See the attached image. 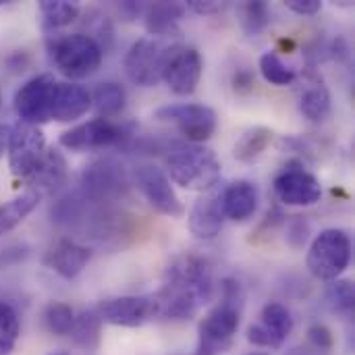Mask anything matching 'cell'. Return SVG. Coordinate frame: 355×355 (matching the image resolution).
Wrapping results in <instances>:
<instances>
[{
    "label": "cell",
    "instance_id": "e0dca14e",
    "mask_svg": "<svg viewBox=\"0 0 355 355\" xmlns=\"http://www.w3.org/2000/svg\"><path fill=\"white\" fill-rule=\"evenodd\" d=\"M25 183L40 198L58 191L67 183V160H64V156L54 148H46L40 164L25 179Z\"/></svg>",
    "mask_w": 355,
    "mask_h": 355
},
{
    "label": "cell",
    "instance_id": "83f0119b",
    "mask_svg": "<svg viewBox=\"0 0 355 355\" xmlns=\"http://www.w3.org/2000/svg\"><path fill=\"white\" fill-rule=\"evenodd\" d=\"M40 12L44 17L46 29H60L64 25H71L79 17V6L67 0H42Z\"/></svg>",
    "mask_w": 355,
    "mask_h": 355
},
{
    "label": "cell",
    "instance_id": "4dcf8cb0",
    "mask_svg": "<svg viewBox=\"0 0 355 355\" xmlns=\"http://www.w3.org/2000/svg\"><path fill=\"white\" fill-rule=\"evenodd\" d=\"M260 73L268 83L279 85V87L291 85L297 77L295 71L291 67H287L277 52H264L260 56Z\"/></svg>",
    "mask_w": 355,
    "mask_h": 355
},
{
    "label": "cell",
    "instance_id": "cb8c5ba5",
    "mask_svg": "<svg viewBox=\"0 0 355 355\" xmlns=\"http://www.w3.org/2000/svg\"><path fill=\"white\" fill-rule=\"evenodd\" d=\"M40 196L35 191H27L6 204H0V237L10 233L15 227H19L40 204Z\"/></svg>",
    "mask_w": 355,
    "mask_h": 355
},
{
    "label": "cell",
    "instance_id": "ffe728a7",
    "mask_svg": "<svg viewBox=\"0 0 355 355\" xmlns=\"http://www.w3.org/2000/svg\"><path fill=\"white\" fill-rule=\"evenodd\" d=\"M223 214L235 223H243L254 216L258 208V187L252 181H235L220 191Z\"/></svg>",
    "mask_w": 355,
    "mask_h": 355
},
{
    "label": "cell",
    "instance_id": "7c38bea8",
    "mask_svg": "<svg viewBox=\"0 0 355 355\" xmlns=\"http://www.w3.org/2000/svg\"><path fill=\"white\" fill-rule=\"evenodd\" d=\"M96 312L102 324L137 329L158 318V302L156 295H123L98 304Z\"/></svg>",
    "mask_w": 355,
    "mask_h": 355
},
{
    "label": "cell",
    "instance_id": "277c9868",
    "mask_svg": "<svg viewBox=\"0 0 355 355\" xmlns=\"http://www.w3.org/2000/svg\"><path fill=\"white\" fill-rule=\"evenodd\" d=\"M48 52L54 67L69 79H85L102 64V46L87 33L56 35L48 42Z\"/></svg>",
    "mask_w": 355,
    "mask_h": 355
},
{
    "label": "cell",
    "instance_id": "44dd1931",
    "mask_svg": "<svg viewBox=\"0 0 355 355\" xmlns=\"http://www.w3.org/2000/svg\"><path fill=\"white\" fill-rule=\"evenodd\" d=\"M185 15V4L179 2H154L146 6V29L152 37H171L177 33V25Z\"/></svg>",
    "mask_w": 355,
    "mask_h": 355
},
{
    "label": "cell",
    "instance_id": "4316f807",
    "mask_svg": "<svg viewBox=\"0 0 355 355\" xmlns=\"http://www.w3.org/2000/svg\"><path fill=\"white\" fill-rule=\"evenodd\" d=\"M270 141H272V131L268 127H252L237 139L233 154L241 162H254L256 158L262 156V152L270 146Z\"/></svg>",
    "mask_w": 355,
    "mask_h": 355
},
{
    "label": "cell",
    "instance_id": "3957f363",
    "mask_svg": "<svg viewBox=\"0 0 355 355\" xmlns=\"http://www.w3.org/2000/svg\"><path fill=\"white\" fill-rule=\"evenodd\" d=\"M166 171L177 185L189 191H210L220 181V160L200 144L175 146L166 154Z\"/></svg>",
    "mask_w": 355,
    "mask_h": 355
},
{
    "label": "cell",
    "instance_id": "30bf717a",
    "mask_svg": "<svg viewBox=\"0 0 355 355\" xmlns=\"http://www.w3.org/2000/svg\"><path fill=\"white\" fill-rule=\"evenodd\" d=\"M154 116L173 123L191 144H202L216 131V112L206 104H168L158 108Z\"/></svg>",
    "mask_w": 355,
    "mask_h": 355
},
{
    "label": "cell",
    "instance_id": "e575fe53",
    "mask_svg": "<svg viewBox=\"0 0 355 355\" xmlns=\"http://www.w3.org/2000/svg\"><path fill=\"white\" fill-rule=\"evenodd\" d=\"M248 341L256 347H266V349H281L283 347L260 322H256L248 329Z\"/></svg>",
    "mask_w": 355,
    "mask_h": 355
},
{
    "label": "cell",
    "instance_id": "9c48e42d",
    "mask_svg": "<svg viewBox=\"0 0 355 355\" xmlns=\"http://www.w3.org/2000/svg\"><path fill=\"white\" fill-rule=\"evenodd\" d=\"M56 83L58 81L48 73L35 75L29 81H25L15 94V112L19 121L35 127L52 121V102H54Z\"/></svg>",
    "mask_w": 355,
    "mask_h": 355
},
{
    "label": "cell",
    "instance_id": "ac0fdd59",
    "mask_svg": "<svg viewBox=\"0 0 355 355\" xmlns=\"http://www.w3.org/2000/svg\"><path fill=\"white\" fill-rule=\"evenodd\" d=\"M223 204H220V193H208L204 198H200L191 212H189V231L204 241H212L220 235L223 229Z\"/></svg>",
    "mask_w": 355,
    "mask_h": 355
},
{
    "label": "cell",
    "instance_id": "7bdbcfd3",
    "mask_svg": "<svg viewBox=\"0 0 355 355\" xmlns=\"http://www.w3.org/2000/svg\"><path fill=\"white\" fill-rule=\"evenodd\" d=\"M52 355H67V354H52Z\"/></svg>",
    "mask_w": 355,
    "mask_h": 355
},
{
    "label": "cell",
    "instance_id": "d590c367",
    "mask_svg": "<svg viewBox=\"0 0 355 355\" xmlns=\"http://www.w3.org/2000/svg\"><path fill=\"white\" fill-rule=\"evenodd\" d=\"M308 235H310V225L306 223V218L293 216V220H291V225H289V229H287V241H289L295 250H300V248L306 245Z\"/></svg>",
    "mask_w": 355,
    "mask_h": 355
},
{
    "label": "cell",
    "instance_id": "6da1fadb",
    "mask_svg": "<svg viewBox=\"0 0 355 355\" xmlns=\"http://www.w3.org/2000/svg\"><path fill=\"white\" fill-rule=\"evenodd\" d=\"M214 293V279L210 264L196 256H177L164 270L162 287L156 295L158 318L162 320H191Z\"/></svg>",
    "mask_w": 355,
    "mask_h": 355
},
{
    "label": "cell",
    "instance_id": "8992f818",
    "mask_svg": "<svg viewBox=\"0 0 355 355\" xmlns=\"http://www.w3.org/2000/svg\"><path fill=\"white\" fill-rule=\"evenodd\" d=\"M352 262V237L343 229L322 231L310 245L308 268L320 281H337Z\"/></svg>",
    "mask_w": 355,
    "mask_h": 355
},
{
    "label": "cell",
    "instance_id": "f35d334b",
    "mask_svg": "<svg viewBox=\"0 0 355 355\" xmlns=\"http://www.w3.org/2000/svg\"><path fill=\"white\" fill-rule=\"evenodd\" d=\"M233 83H235L237 89H250L254 85V79H252V75L248 71H239V73H235Z\"/></svg>",
    "mask_w": 355,
    "mask_h": 355
},
{
    "label": "cell",
    "instance_id": "8d00e7d4",
    "mask_svg": "<svg viewBox=\"0 0 355 355\" xmlns=\"http://www.w3.org/2000/svg\"><path fill=\"white\" fill-rule=\"evenodd\" d=\"M185 6L191 8L198 15H216V12H220L227 6V2H218V0H189Z\"/></svg>",
    "mask_w": 355,
    "mask_h": 355
},
{
    "label": "cell",
    "instance_id": "7a4b0ae2",
    "mask_svg": "<svg viewBox=\"0 0 355 355\" xmlns=\"http://www.w3.org/2000/svg\"><path fill=\"white\" fill-rule=\"evenodd\" d=\"M243 287L237 279L223 281V300L198 324V347L193 355H220L231 349L239 331L243 310Z\"/></svg>",
    "mask_w": 355,
    "mask_h": 355
},
{
    "label": "cell",
    "instance_id": "f1b7e54d",
    "mask_svg": "<svg viewBox=\"0 0 355 355\" xmlns=\"http://www.w3.org/2000/svg\"><path fill=\"white\" fill-rule=\"evenodd\" d=\"M239 17H241V27L248 35H258L264 31L270 23V8L264 0H254V2H243L239 6Z\"/></svg>",
    "mask_w": 355,
    "mask_h": 355
},
{
    "label": "cell",
    "instance_id": "5bb4252c",
    "mask_svg": "<svg viewBox=\"0 0 355 355\" xmlns=\"http://www.w3.org/2000/svg\"><path fill=\"white\" fill-rule=\"evenodd\" d=\"M275 193L287 206H314L322 198V185L302 164L291 162L277 175Z\"/></svg>",
    "mask_w": 355,
    "mask_h": 355
},
{
    "label": "cell",
    "instance_id": "d6a6232c",
    "mask_svg": "<svg viewBox=\"0 0 355 355\" xmlns=\"http://www.w3.org/2000/svg\"><path fill=\"white\" fill-rule=\"evenodd\" d=\"M327 304L335 314L349 316L354 312L355 291L352 281H333L329 291H327Z\"/></svg>",
    "mask_w": 355,
    "mask_h": 355
},
{
    "label": "cell",
    "instance_id": "8fae6325",
    "mask_svg": "<svg viewBox=\"0 0 355 355\" xmlns=\"http://www.w3.org/2000/svg\"><path fill=\"white\" fill-rule=\"evenodd\" d=\"M129 135L131 133L125 125H119L110 119H94L64 131L60 135V146L73 152L104 150L121 146Z\"/></svg>",
    "mask_w": 355,
    "mask_h": 355
},
{
    "label": "cell",
    "instance_id": "5b68a950",
    "mask_svg": "<svg viewBox=\"0 0 355 355\" xmlns=\"http://www.w3.org/2000/svg\"><path fill=\"white\" fill-rule=\"evenodd\" d=\"M89 204L110 206L129 196L131 177L127 168L114 158H100L87 164L79 177L77 189Z\"/></svg>",
    "mask_w": 355,
    "mask_h": 355
},
{
    "label": "cell",
    "instance_id": "ba28073f",
    "mask_svg": "<svg viewBox=\"0 0 355 355\" xmlns=\"http://www.w3.org/2000/svg\"><path fill=\"white\" fill-rule=\"evenodd\" d=\"M6 150H8L10 173L17 179L25 181L33 173V168L40 164L44 152H46V139H44L42 129L35 125L23 123V121L15 123L8 129Z\"/></svg>",
    "mask_w": 355,
    "mask_h": 355
},
{
    "label": "cell",
    "instance_id": "d6986e66",
    "mask_svg": "<svg viewBox=\"0 0 355 355\" xmlns=\"http://www.w3.org/2000/svg\"><path fill=\"white\" fill-rule=\"evenodd\" d=\"M92 108V96L89 92L71 81H58L54 89V102H52V119L58 123H71L75 119H81Z\"/></svg>",
    "mask_w": 355,
    "mask_h": 355
},
{
    "label": "cell",
    "instance_id": "52a82bcc",
    "mask_svg": "<svg viewBox=\"0 0 355 355\" xmlns=\"http://www.w3.org/2000/svg\"><path fill=\"white\" fill-rule=\"evenodd\" d=\"M177 46H166L158 37H141L137 40L127 56H125V71L127 77L141 87H154L162 81L164 67Z\"/></svg>",
    "mask_w": 355,
    "mask_h": 355
},
{
    "label": "cell",
    "instance_id": "7402d4cb",
    "mask_svg": "<svg viewBox=\"0 0 355 355\" xmlns=\"http://www.w3.org/2000/svg\"><path fill=\"white\" fill-rule=\"evenodd\" d=\"M300 110L312 123H322L331 114V94L320 79L308 83L300 98Z\"/></svg>",
    "mask_w": 355,
    "mask_h": 355
},
{
    "label": "cell",
    "instance_id": "2e32d148",
    "mask_svg": "<svg viewBox=\"0 0 355 355\" xmlns=\"http://www.w3.org/2000/svg\"><path fill=\"white\" fill-rule=\"evenodd\" d=\"M89 258H92V252L87 248L71 239H60L48 250V254L44 256V264L50 270H54L58 277H62L64 281H73L83 272Z\"/></svg>",
    "mask_w": 355,
    "mask_h": 355
},
{
    "label": "cell",
    "instance_id": "b9f144b4",
    "mask_svg": "<svg viewBox=\"0 0 355 355\" xmlns=\"http://www.w3.org/2000/svg\"><path fill=\"white\" fill-rule=\"evenodd\" d=\"M250 355H266V354H250Z\"/></svg>",
    "mask_w": 355,
    "mask_h": 355
},
{
    "label": "cell",
    "instance_id": "74e56055",
    "mask_svg": "<svg viewBox=\"0 0 355 355\" xmlns=\"http://www.w3.org/2000/svg\"><path fill=\"white\" fill-rule=\"evenodd\" d=\"M285 6L297 15H316V12H320L322 2L320 0H287Z\"/></svg>",
    "mask_w": 355,
    "mask_h": 355
},
{
    "label": "cell",
    "instance_id": "603a6c76",
    "mask_svg": "<svg viewBox=\"0 0 355 355\" xmlns=\"http://www.w3.org/2000/svg\"><path fill=\"white\" fill-rule=\"evenodd\" d=\"M71 339L77 347H81L85 352L98 349V345L102 341V320H100L96 308L83 310L79 316H75V322L71 329Z\"/></svg>",
    "mask_w": 355,
    "mask_h": 355
},
{
    "label": "cell",
    "instance_id": "d4e9b609",
    "mask_svg": "<svg viewBox=\"0 0 355 355\" xmlns=\"http://www.w3.org/2000/svg\"><path fill=\"white\" fill-rule=\"evenodd\" d=\"M89 96H92V106L100 114V119H110V116L119 114L127 102V94L123 89V85L114 83V81L100 83L94 89V94H89Z\"/></svg>",
    "mask_w": 355,
    "mask_h": 355
},
{
    "label": "cell",
    "instance_id": "ab89813d",
    "mask_svg": "<svg viewBox=\"0 0 355 355\" xmlns=\"http://www.w3.org/2000/svg\"><path fill=\"white\" fill-rule=\"evenodd\" d=\"M6 144H8V127L0 125V156L6 152Z\"/></svg>",
    "mask_w": 355,
    "mask_h": 355
},
{
    "label": "cell",
    "instance_id": "836d02e7",
    "mask_svg": "<svg viewBox=\"0 0 355 355\" xmlns=\"http://www.w3.org/2000/svg\"><path fill=\"white\" fill-rule=\"evenodd\" d=\"M308 341L312 345V349L320 352V354H329L335 345V337L331 333L329 327L324 324H314L308 329Z\"/></svg>",
    "mask_w": 355,
    "mask_h": 355
},
{
    "label": "cell",
    "instance_id": "484cf974",
    "mask_svg": "<svg viewBox=\"0 0 355 355\" xmlns=\"http://www.w3.org/2000/svg\"><path fill=\"white\" fill-rule=\"evenodd\" d=\"M260 324L281 343L285 345L287 337L293 333V316L291 312L279 304V302H270L262 308V314H260Z\"/></svg>",
    "mask_w": 355,
    "mask_h": 355
},
{
    "label": "cell",
    "instance_id": "60d3db41",
    "mask_svg": "<svg viewBox=\"0 0 355 355\" xmlns=\"http://www.w3.org/2000/svg\"><path fill=\"white\" fill-rule=\"evenodd\" d=\"M6 4V0H0V6H4Z\"/></svg>",
    "mask_w": 355,
    "mask_h": 355
},
{
    "label": "cell",
    "instance_id": "f546056e",
    "mask_svg": "<svg viewBox=\"0 0 355 355\" xmlns=\"http://www.w3.org/2000/svg\"><path fill=\"white\" fill-rule=\"evenodd\" d=\"M75 322V312L71 310V306L62 304V302H50L44 310V324L48 329V333L56 335V337H67L71 335Z\"/></svg>",
    "mask_w": 355,
    "mask_h": 355
},
{
    "label": "cell",
    "instance_id": "9a60e30c",
    "mask_svg": "<svg viewBox=\"0 0 355 355\" xmlns=\"http://www.w3.org/2000/svg\"><path fill=\"white\" fill-rule=\"evenodd\" d=\"M202 56L196 48H175L164 73H162V81H166V85L179 94V96H189L196 92L200 79H202Z\"/></svg>",
    "mask_w": 355,
    "mask_h": 355
},
{
    "label": "cell",
    "instance_id": "1f68e13d",
    "mask_svg": "<svg viewBox=\"0 0 355 355\" xmlns=\"http://www.w3.org/2000/svg\"><path fill=\"white\" fill-rule=\"evenodd\" d=\"M19 333H21V324H19L17 310L10 304L0 302V355H8L15 349Z\"/></svg>",
    "mask_w": 355,
    "mask_h": 355
},
{
    "label": "cell",
    "instance_id": "4fadbf2b",
    "mask_svg": "<svg viewBox=\"0 0 355 355\" xmlns=\"http://www.w3.org/2000/svg\"><path fill=\"white\" fill-rule=\"evenodd\" d=\"M141 196L146 198V202L160 214L171 216V218H179L183 214V204L177 198L171 179L164 175L162 168L154 166V164H139L133 171V181H131Z\"/></svg>",
    "mask_w": 355,
    "mask_h": 355
}]
</instances>
